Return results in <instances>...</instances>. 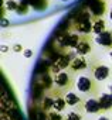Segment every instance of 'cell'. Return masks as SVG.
<instances>
[{
  "label": "cell",
  "mask_w": 112,
  "mask_h": 120,
  "mask_svg": "<svg viewBox=\"0 0 112 120\" xmlns=\"http://www.w3.org/2000/svg\"><path fill=\"white\" fill-rule=\"evenodd\" d=\"M77 89L81 92V93H85L88 95L89 98H98L101 93H99V85H98V81L94 79L91 75H81L80 78H77Z\"/></svg>",
  "instance_id": "1"
},
{
  "label": "cell",
  "mask_w": 112,
  "mask_h": 120,
  "mask_svg": "<svg viewBox=\"0 0 112 120\" xmlns=\"http://www.w3.org/2000/svg\"><path fill=\"white\" fill-rule=\"evenodd\" d=\"M54 86L61 89L64 93L67 92H71L72 88L77 85V79L74 78V75L68 71H61L60 74L54 75Z\"/></svg>",
  "instance_id": "2"
},
{
  "label": "cell",
  "mask_w": 112,
  "mask_h": 120,
  "mask_svg": "<svg viewBox=\"0 0 112 120\" xmlns=\"http://www.w3.org/2000/svg\"><path fill=\"white\" fill-rule=\"evenodd\" d=\"M89 75L96 79L98 82H102V81H106L111 75V68L108 65H105L104 62H101L99 59L94 58L92 61H89Z\"/></svg>",
  "instance_id": "3"
},
{
  "label": "cell",
  "mask_w": 112,
  "mask_h": 120,
  "mask_svg": "<svg viewBox=\"0 0 112 120\" xmlns=\"http://www.w3.org/2000/svg\"><path fill=\"white\" fill-rule=\"evenodd\" d=\"M94 44H96V42H95V38L91 37V34H81L80 44L77 45V48L74 51H75L77 55L85 56V55H88L94 51Z\"/></svg>",
  "instance_id": "4"
},
{
  "label": "cell",
  "mask_w": 112,
  "mask_h": 120,
  "mask_svg": "<svg viewBox=\"0 0 112 120\" xmlns=\"http://www.w3.org/2000/svg\"><path fill=\"white\" fill-rule=\"evenodd\" d=\"M88 67H89L88 59H87L85 56L77 55L72 61H71L70 67H68V72H71V74L74 75V74H78V72H81V71H85Z\"/></svg>",
  "instance_id": "5"
},
{
  "label": "cell",
  "mask_w": 112,
  "mask_h": 120,
  "mask_svg": "<svg viewBox=\"0 0 112 120\" xmlns=\"http://www.w3.org/2000/svg\"><path fill=\"white\" fill-rule=\"evenodd\" d=\"M95 42L106 49H112V30H106L99 35H95Z\"/></svg>",
  "instance_id": "6"
},
{
  "label": "cell",
  "mask_w": 112,
  "mask_h": 120,
  "mask_svg": "<svg viewBox=\"0 0 112 120\" xmlns=\"http://www.w3.org/2000/svg\"><path fill=\"white\" fill-rule=\"evenodd\" d=\"M92 34H95V35H99V34H102L104 31H106L108 30V27H106V21L104 20V17H101V16H94L92 14Z\"/></svg>",
  "instance_id": "7"
},
{
  "label": "cell",
  "mask_w": 112,
  "mask_h": 120,
  "mask_svg": "<svg viewBox=\"0 0 112 120\" xmlns=\"http://www.w3.org/2000/svg\"><path fill=\"white\" fill-rule=\"evenodd\" d=\"M85 113H92V114H104L101 105L98 102V98H89L85 99Z\"/></svg>",
  "instance_id": "8"
},
{
  "label": "cell",
  "mask_w": 112,
  "mask_h": 120,
  "mask_svg": "<svg viewBox=\"0 0 112 120\" xmlns=\"http://www.w3.org/2000/svg\"><path fill=\"white\" fill-rule=\"evenodd\" d=\"M98 102L101 105L102 113H106L112 109V95L111 93H101L98 96Z\"/></svg>",
  "instance_id": "9"
},
{
  "label": "cell",
  "mask_w": 112,
  "mask_h": 120,
  "mask_svg": "<svg viewBox=\"0 0 112 120\" xmlns=\"http://www.w3.org/2000/svg\"><path fill=\"white\" fill-rule=\"evenodd\" d=\"M64 98H65L67 105H68V106H71V107H77V106L84 100L82 98H80V96H78L77 93H74V92H67Z\"/></svg>",
  "instance_id": "10"
},
{
  "label": "cell",
  "mask_w": 112,
  "mask_h": 120,
  "mask_svg": "<svg viewBox=\"0 0 112 120\" xmlns=\"http://www.w3.org/2000/svg\"><path fill=\"white\" fill-rule=\"evenodd\" d=\"M52 107H54V98L45 93L41 99V110L47 113V112H51Z\"/></svg>",
  "instance_id": "11"
},
{
  "label": "cell",
  "mask_w": 112,
  "mask_h": 120,
  "mask_svg": "<svg viewBox=\"0 0 112 120\" xmlns=\"http://www.w3.org/2000/svg\"><path fill=\"white\" fill-rule=\"evenodd\" d=\"M68 105H67V102H65V98L64 96H58V98H54V107H52V110H55V112H64L65 110V107H67Z\"/></svg>",
  "instance_id": "12"
},
{
  "label": "cell",
  "mask_w": 112,
  "mask_h": 120,
  "mask_svg": "<svg viewBox=\"0 0 112 120\" xmlns=\"http://www.w3.org/2000/svg\"><path fill=\"white\" fill-rule=\"evenodd\" d=\"M65 116H63L60 112H55V110H51V112H47V120H64Z\"/></svg>",
  "instance_id": "13"
},
{
  "label": "cell",
  "mask_w": 112,
  "mask_h": 120,
  "mask_svg": "<svg viewBox=\"0 0 112 120\" xmlns=\"http://www.w3.org/2000/svg\"><path fill=\"white\" fill-rule=\"evenodd\" d=\"M64 120H82V113H80V112H70L65 117H64Z\"/></svg>",
  "instance_id": "14"
},
{
  "label": "cell",
  "mask_w": 112,
  "mask_h": 120,
  "mask_svg": "<svg viewBox=\"0 0 112 120\" xmlns=\"http://www.w3.org/2000/svg\"><path fill=\"white\" fill-rule=\"evenodd\" d=\"M19 4H20V2H17V0H7V2L4 3L6 9H9L10 11H16L17 7H19Z\"/></svg>",
  "instance_id": "15"
},
{
  "label": "cell",
  "mask_w": 112,
  "mask_h": 120,
  "mask_svg": "<svg viewBox=\"0 0 112 120\" xmlns=\"http://www.w3.org/2000/svg\"><path fill=\"white\" fill-rule=\"evenodd\" d=\"M27 11H28V4L26 2L20 3L19 7H17V10H16V13H19V14H27Z\"/></svg>",
  "instance_id": "16"
},
{
  "label": "cell",
  "mask_w": 112,
  "mask_h": 120,
  "mask_svg": "<svg viewBox=\"0 0 112 120\" xmlns=\"http://www.w3.org/2000/svg\"><path fill=\"white\" fill-rule=\"evenodd\" d=\"M13 51H14V52H20V51H24V48H23L20 44H16V45L13 47Z\"/></svg>",
  "instance_id": "17"
},
{
  "label": "cell",
  "mask_w": 112,
  "mask_h": 120,
  "mask_svg": "<svg viewBox=\"0 0 112 120\" xmlns=\"http://www.w3.org/2000/svg\"><path fill=\"white\" fill-rule=\"evenodd\" d=\"M23 52H24V55H26L27 58H28V56H31V49H24Z\"/></svg>",
  "instance_id": "18"
},
{
  "label": "cell",
  "mask_w": 112,
  "mask_h": 120,
  "mask_svg": "<svg viewBox=\"0 0 112 120\" xmlns=\"http://www.w3.org/2000/svg\"><path fill=\"white\" fill-rule=\"evenodd\" d=\"M96 120H111V119H108L106 116H104V114H102V116H99V117H98Z\"/></svg>",
  "instance_id": "19"
},
{
  "label": "cell",
  "mask_w": 112,
  "mask_h": 120,
  "mask_svg": "<svg viewBox=\"0 0 112 120\" xmlns=\"http://www.w3.org/2000/svg\"><path fill=\"white\" fill-rule=\"evenodd\" d=\"M7 49H9V47H6V45H2V51H3V52H7Z\"/></svg>",
  "instance_id": "20"
},
{
  "label": "cell",
  "mask_w": 112,
  "mask_h": 120,
  "mask_svg": "<svg viewBox=\"0 0 112 120\" xmlns=\"http://www.w3.org/2000/svg\"><path fill=\"white\" fill-rule=\"evenodd\" d=\"M109 19H111V21H112V9H109Z\"/></svg>",
  "instance_id": "21"
},
{
  "label": "cell",
  "mask_w": 112,
  "mask_h": 120,
  "mask_svg": "<svg viewBox=\"0 0 112 120\" xmlns=\"http://www.w3.org/2000/svg\"><path fill=\"white\" fill-rule=\"evenodd\" d=\"M109 58H111V61H112V49L109 51Z\"/></svg>",
  "instance_id": "22"
},
{
  "label": "cell",
  "mask_w": 112,
  "mask_h": 120,
  "mask_svg": "<svg viewBox=\"0 0 112 120\" xmlns=\"http://www.w3.org/2000/svg\"><path fill=\"white\" fill-rule=\"evenodd\" d=\"M109 93L112 95V83H111V86H109Z\"/></svg>",
  "instance_id": "23"
},
{
  "label": "cell",
  "mask_w": 112,
  "mask_h": 120,
  "mask_svg": "<svg viewBox=\"0 0 112 120\" xmlns=\"http://www.w3.org/2000/svg\"><path fill=\"white\" fill-rule=\"evenodd\" d=\"M17 2H20V3H23V2H26V0H17Z\"/></svg>",
  "instance_id": "24"
}]
</instances>
